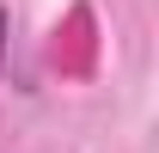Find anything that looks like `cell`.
<instances>
[{
  "mask_svg": "<svg viewBox=\"0 0 159 153\" xmlns=\"http://www.w3.org/2000/svg\"><path fill=\"white\" fill-rule=\"evenodd\" d=\"M6 49H12V12L0 6V74H6Z\"/></svg>",
  "mask_w": 159,
  "mask_h": 153,
  "instance_id": "cell-1",
  "label": "cell"
}]
</instances>
